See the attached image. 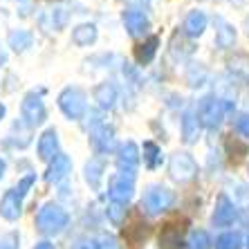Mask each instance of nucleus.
I'll return each instance as SVG.
<instances>
[{
  "instance_id": "1",
  "label": "nucleus",
  "mask_w": 249,
  "mask_h": 249,
  "mask_svg": "<svg viewBox=\"0 0 249 249\" xmlns=\"http://www.w3.org/2000/svg\"><path fill=\"white\" fill-rule=\"evenodd\" d=\"M68 225V213L58 204H45L36 215V227L43 233H58Z\"/></svg>"
},
{
  "instance_id": "2",
  "label": "nucleus",
  "mask_w": 249,
  "mask_h": 249,
  "mask_svg": "<svg viewBox=\"0 0 249 249\" xmlns=\"http://www.w3.org/2000/svg\"><path fill=\"white\" fill-rule=\"evenodd\" d=\"M58 106L70 119H81L86 115V94L79 88H65L61 97H58Z\"/></svg>"
},
{
  "instance_id": "3",
  "label": "nucleus",
  "mask_w": 249,
  "mask_h": 249,
  "mask_svg": "<svg viewBox=\"0 0 249 249\" xmlns=\"http://www.w3.org/2000/svg\"><path fill=\"white\" fill-rule=\"evenodd\" d=\"M222 117H225V104L218 101V99H204L200 108H197V122L204 128H211V130L220 126Z\"/></svg>"
},
{
  "instance_id": "4",
  "label": "nucleus",
  "mask_w": 249,
  "mask_h": 249,
  "mask_svg": "<svg viewBox=\"0 0 249 249\" xmlns=\"http://www.w3.org/2000/svg\"><path fill=\"white\" fill-rule=\"evenodd\" d=\"M168 168H171L173 180H178V182H189V180H193L197 173V166L189 153H175V155L171 157V166Z\"/></svg>"
},
{
  "instance_id": "5",
  "label": "nucleus",
  "mask_w": 249,
  "mask_h": 249,
  "mask_svg": "<svg viewBox=\"0 0 249 249\" xmlns=\"http://www.w3.org/2000/svg\"><path fill=\"white\" fill-rule=\"evenodd\" d=\"M171 202H173V193L168 191V189H162V186H151L142 204L146 207L148 213H157V211L166 209Z\"/></svg>"
},
{
  "instance_id": "6",
  "label": "nucleus",
  "mask_w": 249,
  "mask_h": 249,
  "mask_svg": "<svg viewBox=\"0 0 249 249\" xmlns=\"http://www.w3.org/2000/svg\"><path fill=\"white\" fill-rule=\"evenodd\" d=\"M23 119L29 126H38L45 119V106L38 94H27L23 101Z\"/></svg>"
},
{
  "instance_id": "7",
  "label": "nucleus",
  "mask_w": 249,
  "mask_h": 249,
  "mask_svg": "<svg viewBox=\"0 0 249 249\" xmlns=\"http://www.w3.org/2000/svg\"><path fill=\"white\" fill-rule=\"evenodd\" d=\"M137 164H139V151L137 146L133 142H126V144L119 148V168H122L124 178H133L135 171H137Z\"/></svg>"
},
{
  "instance_id": "8",
  "label": "nucleus",
  "mask_w": 249,
  "mask_h": 249,
  "mask_svg": "<svg viewBox=\"0 0 249 249\" xmlns=\"http://www.w3.org/2000/svg\"><path fill=\"white\" fill-rule=\"evenodd\" d=\"M20 209H23V197L16 193V189L7 191L5 197L0 200V215L5 220H16L18 215H20Z\"/></svg>"
},
{
  "instance_id": "9",
  "label": "nucleus",
  "mask_w": 249,
  "mask_h": 249,
  "mask_svg": "<svg viewBox=\"0 0 249 249\" xmlns=\"http://www.w3.org/2000/svg\"><path fill=\"white\" fill-rule=\"evenodd\" d=\"M124 25H126V29H128V34L130 36H139L148 29V18H146V14L130 9V12L124 14Z\"/></svg>"
},
{
  "instance_id": "10",
  "label": "nucleus",
  "mask_w": 249,
  "mask_h": 249,
  "mask_svg": "<svg viewBox=\"0 0 249 249\" xmlns=\"http://www.w3.org/2000/svg\"><path fill=\"white\" fill-rule=\"evenodd\" d=\"M56 148H58L56 130L50 128L38 139V155H41V160H52V157H56Z\"/></svg>"
},
{
  "instance_id": "11",
  "label": "nucleus",
  "mask_w": 249,
  "mask_h": 249,
  "mask_svg": "<svg viewBox=\"0 0 249 249\" xmlns=\"http://www.w3.org/2000/svg\"><path fill=\"white\" fill-rule=\"evenodd\" d=\"M112 128H108L106 124H101L99 128L92 130V144L97 151H110L112 146H115V137H112Z\"/></svg>"
},
{
  "instance_id": "12",
  "label": "nucleus",
  "mask_w": 249,
  "mask_h": 249,
  "mask_svg": "<svg viewBox=\"0 0 249 249\" xmlns=\"http://www.w3.org/2000/svg\"><path fill=\"white\" fill-rule=\"evenodd\" d=\"M70 168H72V162H70V157L68 155H56L54 157V162L52 166H50V171H47V182H58V180H63L65 175L70 173Z\"/></svg>"
},
{
  "instance_id": "13",
  "label": "nucleus",
  "mask_w": 249,
  "mask_h": 249,
  "mask_svg": "<svg viewBox=\"0 0 249 249\" xmlns=\"http://www.w3.org/2000/svg\"><path fill=\"white\" fill-rule=\"evenodd\" d=\"M133 196V182L126 178H119L110 184V197L115 202H126L128 197Z\"/></svg>"
},
{
  "instance_id": "14",
  "label": "nucleus",
  "mask_w": 249,
  "mask_h": 249,
  "mask_svg": "<svg viewBox=\"0 0 249 249\" xmlns=\"http://www.w3.org/2000/svg\"><path fill=\"white\" fill-rule=\"evenodd\" d=\"M184 29L189 36H200L204 29H207V16H204L202 12H191L186 16Z\"/></svg>"
},
{
  "instance_id": "15",
  "label": "nucleus",
  "mask_w": 249,
  "mask_h": 249,
  "mask_svg": "<svg viewBox=\"0 0 249 249\" xmlns=\"http://www.w3.org/2000/svg\"><path fill=\"white\" fill-rule=\"evenodd\" d=\"M117 99V90L110 83H101V86L94 88V101H97L101 108H110Z\"/></svg>"
},
{
  "instance_id": "16",
  "label": "nucleus",
  "mask_w": 249,
  "mask_h": 249,
  "mask_svg": "<svg viewBox=\"0 0 249 249\" xmlns=\"http://www.w3.org/2000/svg\"><path fill=\"white\" fill-rule=\"evenodd\" d=\"M218 23V34H215V43H218V47H231L233 41H236V32H233L231 25H227L222 18H218L215 20Z\"/></svg>"
},
{
  "instance_id": "17",
  "label": "nucleus",
  "mask_w": 249,
  "mask_h": 249,
  "mask_svg": "<svg viewBox=\"0 0 249 249\" xmlns=\"http://www.w3.org/2000/svg\"><path fill=\"white\" fill-rule=\"evenodd\" d=\"M157 45H160V38H157V36H148L146 43H142V45L137 47V52H135V56H137L139 63H148V61H153V56H155V52H157Z\"/></svg>"
},
{
  "instance_id": "18",
  "label": "nucleus",
  "mask_w": 249,
  "mask_h": 249,
  "mask_svg": "<svg viewBox=\"0 0 249 249\" xmlns=\"http://www.w3.org/2000/svg\"><path fill=\"white\" fill-rule=\"evenodd\" d=\"M94 38H97V27L90 23L79 25V27L72 32V41H74L76 45H90V43H94Z\"/></svg>"
},
{
  "instance_id": "19",
  "label": "nucleus",
  "mask_w": 249,
  "mask_h": 249,
  "mask_svg": "<svg viewBox=\"0 0 249 249\" xmlns=\"http://www.w3.org/2000/svg\"><path fill=\"white\" fill-rule=\"evenodd\" d=\"M197 119L191 115V112H186L184 119H182V135H184V142L186 144H191V142H196L197 137Z\"/></svg>"
},
{
  "instance_id": "20",
  "label": "nucleus",
  "mask_w": 249,
  "mask_h": 249,
  "mask_svg": "<svg viewBox=\"0 0 249 249\" xmlns=\"http://www.w3.org/2000/svg\"><path fill=\"white\" fill-rule=\"evenodd\" d=\"M32 45V34L29 32H25V29H16V32H12L9 34V47H14V50H27V47Z\"/></svg>"
},
{
  "instance_id": "21",
  "label": "nucleus",
  "mask_w": 249,
  "mask_h": 249,
  "mask_svg": "<svg viewBox=\"0 0 249 249\" xmlns=\"http://www.w3.org/2000/svg\"><path fill=\"white\" fill-rule=\"evenodd\" d=\"M233 218V207L227 202V197H220V202H218V209H215V215L213 220L218 225H227V222Z\"/></svg>"
},
{
  "instance_id": "22",
  "label": "nucleus",
  "mask_w": 249,
  "mask_h": 249,
  "mask_svg": "<svg viewBox=\"0 0 249 249\" xmlns=\"http://www.w3.org/2000/svg\"><path fill=\"white\" fill-rule=\"evenodd\" d=\"M144 160H146V166L148 168H155L162 160V151H160V146L153 144V142H146L144 144Z\"/></svg>"
},
{
  "instance_id": "23",
  "label": "nucleus",
  "mask_w": 249,
  "mask_h": 249,
  "mask_svg": "<svg viewBox=\"0 0 249 249\" xmlns=\"http://www.w3.org/2000/svg\"><path fill=\"white\" fill-rule=\"evenodd\" d=\"M101 171H104V164L97 162V160H94V162H90V164L86 166V178H88V182H90L92 186H99V178H101Z\"/></svg>"
},
{
  "instance_id": "24",
  "label": "nucleus",
  "mask_w": 249,
  "mask_h": 249,
  "mask_svg": "<svg viewBox=\"0 0 249 249\" xmlns=\"http://www.w3.org/2000/svg\"><path fill=\"white\" fill-rule=\"evenodd\" d=\"M236 130L245 137H249V115H240L236 119Z\"/></svg>"
},
{
  "instance_id": "25",
  "label": "nucleus",
  "mask_w": 249,
  "mask_h": 249,
  "mask_svg": "<svg viewBox=\"0 0 249 249\" xmlns=\"http://www.w3.org/2000/svg\"><path fill=\"white\" fill-rule=\"evenodd\" d=\"M32 184H34V175H27V178H23V180H20V184L16 186V193H18V196H20V197H23L25 193H27V189H29V186H32Z\"/></svg>"
},
{
  "instance_id": "26",
  "label": "nucleus",
  "mask_w": 249,
  "mask_h": 249,
  "mask_svg": "<svg viewBox=\"0 0 249 249\" xmlns=\"http://www.w3.org/2000/svg\"><path fill=\"white\" fill-rule=\"evenodd\" d=\"M220 249H236L238 247V236H225L220 238Z\"/></svg>"
},
{
  "instance_id": "27",
  "label": "nucleus",
  "mask_w": 249,
  "mask_h": 249,
  "mask_svg": "<svg viewBox=\"0 0 249 249\" xmlns=\"http://www.w3.org/2000/svg\"><path fill=\"white\" fill-rule=\"evenodd\" d=\"M16 245H18V240H16V236H14V233H9V236H5V238H0V249H16Z\"/></svg>"
},
{
  "instance_id": "28",
  "label": "nucleus",
  "mask_w": 249,
  "mask_h": 249,
  "mask_svg": "<svg viewBox=\"0 0 249 249\" xmlns=\"http://www.w3.org/2000/svg\"><path fill=\"white\" fill-rule=\"evenodd\" d=\"M193 247L196 249H207V233H196V236H193Z\"/></svg>"
},
{
  "instance_id": "29",
  "label": "nucleus",
  "mask_w": 249,
  "mask_h": 249,
  "mask_svg": "<svg viewBox=\"0 0 249 249\" xmlns=\"http://www.w3.org/2000/svg\"><path fill=\"white\" fill-rule=\"evenodd\" d=\"M108 213H110V218H112V220H115V222H119V220H122V213H124V211H122V209H119V207H117V204H115V207H110V209H108Z\"/></svg>"
},
{
  "instance_id": "30",
  "label": "nucleus",
  "mask_w": 249,
  "mask_h": 249,
  "mask_svg": "<svg viewBox=\"0 0 249 249\" xmlns=\"http://www.w3.org/2000/svg\"><path fill=\"white\" fill-rule=\"evenodd\" d=\"M101 249H117L115 240H104V247H101Z\"/></svg>"
},
{
  "instance_id": "31",
  "label": "nucleus",
  "mask_w": 249,
  "mask_h": 249,
  "mask_svg": "<svg viewBox=\"0 0 249 249\" xmlns=\"http://www.w3.org/2000/svg\"><path fill=\"white\" fill-rule=\"evenodd\" d=\"M126 2H130V5H148L151 0H126Z\"/></svg>"
},
{
  "instance_id": "32",
  "label": "nucleus",
  "mask_w": 249,
  "mask_h": 249,
  "mask_svg": "<svg viewBox=\"0 0 249 249\" xmlns=\"http://www.w3.org/2000/svg\"><path fill=\"white\" fill-rule=\"evenodd\" d=\"M34 249H54V247H52V245H50V243H38Z\"/></svg>"
},
{
  "instance_id": "33",
  "label": "nucleus",
  "mask_w": 249,
  "mask_h": 249,
  "mask_svg": "<svg viewBox=\"0 0 249 249\" xmlns=\"http://www.w3.org/2000/svg\"><path fill=\"white\" fill-rule=\"evenodd\" d=\"M76 249H92V247H90V243H81V245H79V247H76Z\"/></svg>"
},
{
  "instance_id": "34",
  "label": "nucleus",
  "mask_w": 249,
  "mask_h": 249,
  "mask_svg": "<svg viewBox=\"0 0 249 249\" xmlns=\"http://www.w3.org/2000/svg\"><path fill=\"white\" fill-rule=\"evenodd\" d=\"M2 173H5V162L0 160V178H2Z\"/></svg>"
},
{
  "instance_id": "35",
  "label": "nucleus",
  "mask_w": 249,
  "mask_h": 249,
  "mask_svg": "<svg viewBox=\"0 0 249 249\" xmlns=\"http://www.w3.org/2000/svg\"><path fill=\"white\" fill-rule=\"evenodd\" d=\"M5 58H7V54L2 52V50H0V63H5Z\"/></svg>"
},
{
  "instance_id": "36",
  "label": "nucleus",
  "mask_w": 249,
  "mask_h": 249,
  "mask_svg": "<svg viewBox=\"0 0 249 249\" xmlns=\"http://www.w3.org/2000/svg\"><path fill=\"white\" fill-rule=\"evenodd\" d=\"M2 117H5V106L0 104V119H2Z\"/></svg>"
}]
</instances>
